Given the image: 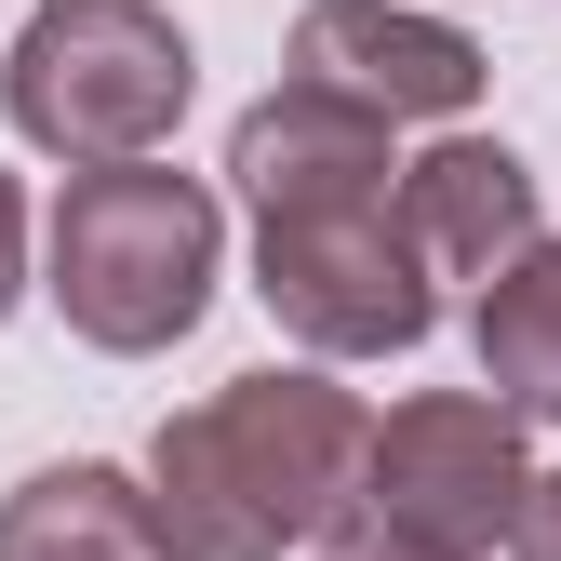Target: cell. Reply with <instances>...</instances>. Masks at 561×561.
<instances>
[{"label":"cell","instance_id":"6da1fadb","mask_svg":"<svg viewBox=\"0 0 561 561\" xmlns=\"http://www.w3.org/2000/svg\"><path fill=\"white\" fill-rule=\"evenodd\" d=\"M362 388H334V362H267L228 375L215 401L161 414L148 442V508L174 561H280L308 548L334 508H362Z\"/></svg>","mask_w":561,"mask_h":561},{"label":"cell","instance_id":"7a4b0ae2","mask_svg":"<svg viewBox=\"0 0 561 561\" xmlns=\"http://www.w3.org/2000/svg\"><path fill=\"white\" fill-rule=\"evenodd\" d=\"M215 280H228V201L201 174H174L161 148L148 161H81L41 215V295L107 362H161L174 334H201Z\"/></svg>","mask_w":561,"mask_h":561},{"label":"cell","instance_id":"3957f363","mask_svg":"<svg viewBox=\"0 0 561 561\" xmlns=\"http://www.w3.org/2000/svg\"><path fill=\"white\" fill-rule=\"evenodd\" d=\"M187 94H201V54H187V27L161 0H41L14 27V67H0V121L54 174L174 148Z\"/></svg>","mask_w":561,"mask_h":561},{"label":"cell","instance_id":"277c9868","mask_svg":"<svg viewBox=\"0 0 561 561\" xmlns=\"http://www.w3.org/2000/svg\"><path fill=\"white\" fill-rule=\"evenodd\" d=\"M254 295L308 362H414L442 334V280L414 267L401 201L347 187V201H280L254 215Z\"/></svg>","mask_w":561,"mask_h":561},{"label":"cell","instance_id":"5b68a950","mask_svg":"<svg viewBox=\"0 0 561 561\" xmlns=\"http://www.w3.org/2000/svg\"><path fill=\"white\" fill-rule=\"evenodd\" d=\"M522 481H535V455H522V414L495 388H414L362 428V508L455 548V561H495Z\"/></svg>","mask_w":561,"mask_h":561},{"label":"cell","instance_id":"8992f818","mask_svg":"<svg viewBox=\"0 0 561 561\" xmlns=\"http://www.w3.org/2000/svg\"><path fill=\"white\" fill-rule=\"evenodd\" d=\"M295 81L375 107L388 134H414V121L442 134V121L481 107L495 54H481L455 14H414V0H308V14H295Z\"/></svg>","mask_w":561,"mask_h":561},{"label":"cell","instance_id":"52a82bcc","mask_svg":"<svg viewBox=\"0 0 561 561\" xmlns=\"http://www.w3.org/2000/svg\"><path fill=\"white\" fill-rule=\"evenodd\" d=\"M388 201H401V241H414L428 280H495V267L548 228L535 161L508 148V134H468V121H442L428 148L388 174Z\"/></svg>","mask_w":561,"mask_h":561},{"label":"cell","instance_id":"ba28073f","mask_svg":"<svg viewBox=\"0 0 561 561\" xmlns=\"http://www.w3.org/2000/svg\"><path fill=\"white\" fill-rule=\"evenodd\" d=\"M401 148H388V121L375 107H347L321 81H295L280 67V94H254L228 121V187H241V215H280V201H347V187H388Z\"/></svg>","mask_w":561,"mask_h":561},{"label":"cell","instance_id":"9c48e42d","mask_svg":"<svg viewBox=\"0 0 561 561\" xmlns=\"http://www.w3.org/2000/svg\"><path fill=\"white\" fill-rule=\"evenodd\" d=\"M0 561H174V548H161V508L134 468L67 455V468H27L0 495Z\"/></svg>","mask_w":561,"mask_h":561},{"label":"cell","instance_id":"30bf717a","mask_svg":"<svg viewBox=\"0 0 561 561\" xmlns=\"http://www.w3.org/2000/svg\"><path fill=\"white\" fill-rule=\"evenodd\" d=\"M468 347L522 428H561V228H535L495 280H468Z\"/></svg>","mask_w":561,"mask_h":561},{"label":"cell","instance_id":"8fae6325","mask_svg":"<svg viewBox=\"0 0 561 561\" xmlns=\"http://www.w3.org/2000/svg\"><path fill=\"white\" fill-rule=\"evenodd\" d=\"M308 561H455V548H428V535H401V522H375V508H334V522L308 535Z\"/></svg>","mask_w":561,"mask_h":561},{"label":"cell","instance_id":"7c38bea8","mask_svg":"<svg viewBox=\"0 0 561 561\" xmlns=\"http://www.w3.org/2000/svg\"><path fill=\"white\" fill-rule=\"evenodd\" d=\"M27 254H41V215H27V174L0 161V321L27 308Z\"/></svg>","mask_w":561,"mask_h":561},{"label":"cell","instance_id":"4fadbf2b","mask_svg":"<svg viewBox=\"0 0 561 561\" xmlns=\"http://www.w3.org/2000/svg\"><path fill=\"white\" fill-rule=\"evenodd\" d=\"M508 561H561V468H535L522 481V508H508V535H495Z\"/></svg>","mask_w":561,"mask_h":561}]
</instances>
